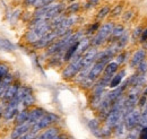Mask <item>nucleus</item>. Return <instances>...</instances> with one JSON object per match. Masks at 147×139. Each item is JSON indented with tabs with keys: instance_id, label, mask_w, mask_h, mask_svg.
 Instances as JSON below:
<instances>
[{
	"instance_id": "1",
	"label": "nucleus",
	"mask_w": 147,
	"mask_h": 139,
	"mask_svg": "<svg viewBox=\"0 0 147 139\" xmlns=\"http://www.w3.org/2000/svg\"><path fill=\"white\" fill-rule=\"evenodd\" d=\"M51 31H53V30H52L50 23L49 22L43 23L36 27H32L25 35V40H26V42L34 44L37 41H40L42 37H44L47 34H49Z\"/></svg>"
},
{
	"instance_id": "2",
	"label": "nucleus",
	"mask_w": 147,
	"mask_h": 139,
	"mask_svg": "<svg viewBox=\"0 0 147 139\" xmlns=\"http://www.w3.org/2000/svg\"><path fill=\"white\" fill-rule=\"evenodd\" d=\"M113 27H114V24L108 22V23H104L96 32V34L93 36V38L91 40V45L96 48V47H101L102 44H104L109 38H110V35L113 31Z\"/></svg>"
},
{
	"instance_id": "3",
	"label": "nucleus",
	"mask_w": 147,
	"mask_h": 139,
	"mask_svg": "<svg viewBox=\"0 0 147 139\" xmlns=\"http://www.w3.org/2000/svg\"><path fill=\"white\" fill-rule=\"evenodd\" d=\"M59 121V117L58 115H55V113H45L38 121L35 123V124H33L32 126V128H31V131H33V132H35V134H38L41 130H45L47 128H49V127H51L53 123Z\"/></svg>"
},
{
	"instance_id": "4",
	"label": "nucleus",
	"mask_w": 147,
	"mask_h": 139,
	"mask_svg": "<svg viewBox=\"0 0 147 139\" xmlns=\"http://www.w3.org/2000/svg\"><path fill=\"white\" fill-rule=\"evenodd\" d=\"M82 70V57L74 58L71 61H69V65L62 71V77L67 80L75 78L78 72Z\"/></svg>"
},
{
	"instance_id": "5",
	"label": "nucleus",
	"mask_w": 147,
	"mask_h": 139,
	"mask_svg": "<svg viewBox=\"0 0 147 139\" xmlns=\"http://www.w3.org/2000/svg\"><path fill=\"white\" fill-rule=\"evenodd\" d=\"M139 118H140V110L139 109H132L123 117L125 126L128 130H132L134 128H137L139 124Z\"/></svg>"
},
{
	"instance_id": "6",
	"label": "nucleus",
	"mask_w": 147,
	"mask_h": 139,
	"mask_svg": "<svg viewBox=\"0 0 147 139\" xmlns=\"http://www.w3.org/2000/svg\"><path fill=\"white\" fill-rule=\"evenodd\" d=\"M19 106H20V103L16 99H13L10 102H8L6 104V106H5V111H3L2 118L5 120H7V121L15 119L17 113L19 112Z\"/></svg>"
},
{
	"instance_id": "7",
	"label": "nucleus",
	"mask_w": 147,
	"mask_h": 139,
	"mask_svg": "<svg viewBox=\"0 0 147 139\" xmlns=\"http://www.w3.org/2000/svg\"><path fill=\"white\" fill-rule=\"evenodd\" d=\"M97 49L96 48H90L86 52L82 55V69H86V68H91L95 60H96V55H97Z\"/></svg>"
},
{
	"instance_id": "8",
	"label": "nucleus",
	"mask_w": 147,
	"mask_h": 139,
	"mask_svg": "<svg viewBox=\"0 0 147 139\" xmlns=\"http://www.w3.org/2000/svg\"><path fill=\"white\" fill-rule=\"evenodd\" d=\"M107 65H108V63H105V62H100V61L94 62V65H93L92 67H91V69H90L87 79L93 82V83H95V82L101 77V75L103 74V70H104Z\"/></svg>"
},
{
	"instance_id": "9",
	"label": "nucleus",
	"mask_w": 147,
	"mask_h": 139,
	"mask_svg": "<svg viewBox=\"0 0 147 139\" xmlns=\"http://www.w3.org/2000/svg\"><path fill=\"white\" fill-rule=\"evenodd\" d=\"M31 128H32V126L28 122H25L22 124H16V127L13 129V131L10 134V139H19L23 135L31 131Z\"/></svg>"
},
{
	"instance_id": "10",
	"label": "nucleus",
	"mask_w": 147,
	"mask_h": 139,
	"mask_svg": "<svg viewBox=\"0 0 147 139\" xmlns=\"http://www.w3.org/2000/svg\"><path fill=\"white\" fill-rule=\"evenodd\" d=\"M147 57V52L145 49H139L132 54L131 60H130V66L131 67H138L143 61H145Z\"/></svg>"
},
{
	"instance_id": "11",
	"label": "nucleus",
	"mask_w": 147,
	"mask_h": 139,
	"mask_svg": "<svg viewBox=\"0 0 147 139\" xmlns=\"http://www.w3.org/2000/svg\"><path fill=\"white\" fill-rule=\"evenodd\" d=\"M118 69H119V65L115 61H110L105 66L104 70H103V76L102 77L105 78V79H108V80H111L112 77L118 72Z\"/></svg>"
},
{
	"instance_id": "12",
	"label": "nucleus",
	"mask_w": 147,
	"mask_h": 139,
	"mask_svg": "<svg viewBox=\"0 0 147 139\" xmlns=\"http://www.w3.org/2000/svg\"><path fill=\"white\" fill-rule=\"evenodd\" d=\"M47 112L42 109V107H33L32 110H30V115H28V123L31 126L35 124Z\"/></svg>"
},
{
	"instance_id": "13",
	"label": "nucleus",
	"mask_w": 147,
	"mask_h": 139,
	"mask_svg": "<svg viewBox=\"0 0 147 139\" xmlns=\"http://www.w3.org/2000/svg\"><path fill=\"white\" fill-rule=\"evenodd\" d=\"M18 88H19L18 84L13 83L10 86L7 88V90H6V93H5L3 97H2V102H3L5 104H7V103H8V102H10L13 99H15V96H16V94H17Z\"/></svg>"
},
{
	"instance_id": "14",
	"label": "nucleus",
	"mask_w": 147,
	"mask_h": 139,
	"mask_svg": "<svg viewBox=\"0 0 147 139\" xmlns=\"http://www.w3.org/2000/svg\"><path fill=\"white\" fill-rule=\"evenodd\" d=\"M59 135V128L57 127H49L47 128L42 134L37 135L38 139H52L55 138V136Z\"/></svg>"
},
{
	"instance_id": "15",
	"label": "nucleus",
	"mask_w": 147,
	"mask_h": 139,
	"mask_svg": "<svg viewBox=\"0 0 147 139\" xmlns=\"http://www.w3.org/2000/svg\"><path fill=\"white\" fill-rule=\"evenodd\" d=\"M126 31H125V27L122 26V25H114V27H113V31H112V33L110 35V42L111 43H114V42H117L122 35L125 33Z\"/></svg>"
},
{
	"instance_id": "16",
	"label": "nucleus",
	"mask_w": 147,
	"mask_h": 139,
	"mask_svg": "<svg viewBox=\"0 0 147 139\" xmlns=\"http://www.w3.org/2000/svg\"><path fill=\"white\" fill-rule=\"evenodd\" d=\"M125 75H126V70L122 69V70H120V71H118V72L112 77V79L110 80L109 87H111V88H113V89H114V88H117L118 86H120Z\"/></svg>"
},
{
	"instance_id": "17",
	"label": "nucleus",
	"mask_w": 147,
	"mask_h": 139,
	"mask_svg": "<svg viewBox=\"0 0 147 139\" xmlns=\"http://www.w3.org/2000/svg\"><path fill=\"white\" fill-rule=\"evenodd\" d=\"M28 115H30V110L28 109L19 110V112L15 118V123L16 124H22V123L27 122L28 121Z\"/></svg>"
},
{
	"instance_id": "18",
	"label": "nucleus",
	"mask_w": 147,
	"mask_h": 139,
	"mask_svg": "<svg viewBox=\"0 0 147 139\" xmlns=\"http://www.w3.org/2000/svg\"><path fill=\"white\" fill-rule=\"evenodd\" d=\"M0 49L10 52V51H14L15 50V45L10 41H8L7 38H3V37L0 36Z\"/></svg>"
},
{
	"instance_id": "19",
	"label": "nucleus",
	"mask_w": 147,
	"mask_h": 139,
	"mask_svg": "<svg viewBox=\"0 0 147 139\" xmlns=\"http://www.w3.org/2000/svg\"><path fill=\"white\" fill-rule=\"evenodd\" d=\"M147 126V106L143 109V112H140V118H139V124L138 127L143 128Z\"/></svg>"
},
{
	"instance_id": "20",
	"label": "nucleus",
	"mask_w": 147,
	"mask_h": 139,
	"mask_svg": "<svg viewBox=\"0 0 147 139\" xmlns=\"http://www.w3.org/2000/svg\"><path fill=\"white\" fill-rule=\"evenodd\" d=\"M140 127L134 128L132 130H129V132L126 136V139H139V131H140Z\"/></svg>"
},
{
	"instance_id": "21",
	"label": "nucleus",
	"mask_w": 147,
	"mask_h": 139,
	"mask_svg": "<svg viewBox=\"0 0 147 139\" xmlns=\"http://www.w3.org/2000/svg\"><path fill=\"white\" fill-rule=\"evenodd\" d=\"M109 14H110V8H109L108 6H105V7H103V8L98 11V14H97V16H96V19H97V20H102V19H104V18L107 17Z\"/></svg>"
},
{
	"instance_id": "22",
	"label": "nucleus",
	"mask_w": 147,
	"mask_h": 139,
	"mask_svg": "<svg viewBox=\"0 0 147 139\" xmlns=\"http://www.w3.org/2000/svg\"><path fill=\"white\" fill-rule=\"evenodd\" d=\"M79 3H70V6L68 7V8H66L65 9V13L66 14H70V15H74V14H76V13H78V10H79Z\"/></svg>"
},
{
	"instance_id": "23",
	"label": "nucleus",
	"mask_w": 147,
	"mask_h": 139,
	"mask_svg": "<svg viewBox=\"0 0 147 139\" xmlns=\"http://www.w3.org/2000/svg\"><path fill=\"white\" fill-rule=\"evenodd\" d=\"M8 74H9L8 66L5 65V63H0V80H2Z\"/></svg>"
},
{
	"instance_id": "24",
	"label": "nucleus",
	"mask_w": 147,
	"mask_h": 139,
	"mask_svg": "<svg viewBox=\"0 0 147 139\" xmlns=\"http://www.w3.org/2000/svg\"><path fill=\"white\" fill-rule=\"evenodd\" d=\"M126 57H127V52H125V51H121L120 53H118L117 54V58H115V62L120 66V65H122L125 61H126Z\"/></svg>"
},
{
	"instance_id": "25",
	"label": "nucleus",
	"mask_w": 147,
	"mask_h": 139,
	"mask_svg": "<svg viewBox=\"0 0 147 139\" xmlns=\"http://www.w3.org/2000/svg\"><path fill=\"white\" fill-rule=\"evenodd\" d=\"M53 1H55V0H37L36 2L34 3V7L37 9V8L48 6V5H50V3H53Z\"/></svg>"
},
{
	"instance_id": "26",
	"label": "nucleus",
	"mask_w": 147,
	"mask_h": 139,
	"mask_svg": "<svg viewBox=\"0 0 147 139\" xmlns=\"http://www.w3.org/2000/svg\"><path fill=\"white\" fill-rule=\"evenodd\" d=\"M137 74L142 75V74H147V61H143L138 67H137Z\"/></svg>"
},
{
	"instance_id": "27",
	"label": "nucleus",
	"mask_w": 147,
	"mask_h": 139,
	"mask_svg": "<svg viewBox=\"0 0 147 139\" xmlns=\"http://www.w3.org/2000/svg\"><path fill=\"white\" fill-rule=\"evenodd\" d=\"M122 13V6H117L112 11H110V15L112 16V17H117V16H119L120 14Z\"/></svg>"
},
{
	"instance_id": "28",
	"label": "nucleus",
	"mask_w": 147,
	"mask_h": 139,
	"mask_svg": "<svg viewBox=\"0 0 147 139\" xmlns=\"http://www.w3.org/2000/svg\"><path fill=\"white\" fill-rule=\"evenodd\" d=\"M142 32H143V27H142V26H138L137 28H135V31H134V33H132V40L139 38Z\"/></svg>"
},
{
	"instance_id": "29",
	"label": "nucleus",
	"mask_w": 147,
	"mask_h": 139,
	"mask_svg": "<svg viewBox=\"0 0 147 139\" xmlns=\"http://www.w3.org/2000/svg\"><path fill=\"white\" fill-rule=\"evenodd\" d=\"M37 135H38V134H35V132H33V131H28V132H26L25 135H23L19 139H35Z\"/></svg>"
},
{
	"instance_id": "30",
	"label": "nucleus",
	"mask_w": 147,
	"mask_h": 139,
	"mask_svg": "<svg viewBox=\"0 0 147 139\" xmlns=\"http://www.w3.org/2000/svg\"><path fill=\"white\" fill-rule=\"evenodd\" d=\"M146 102H147V97L146 96H144V95H142V96L139 97V100H138L137 105L139 106V109H144L145 105H146Z\"/></svg>"
},
{
	"instance_id": "31",
	"label": "nucleus",
	"mask_w": 147,
	"mask_h": 139,
	"mask_svg": "<svg viewBox=\"0 0 147 139\" xmlns=\"http://www.w3.org/2000/svg\"><path fill=\"white\" fill-rule=\"evenodd\" d=\"M98 28H100V24H98V23H95V24H93L92 26L88 28V31L86 32V34L87 35L93 34V33H94V32H96Z\"/></svg>"
},
{
	"instance_id": "32",
	"label": "nucleus",
	"mask_w": 147,
	"mask_h": 139,
	"mask_svg": "<svg viewBox=\"0 0 147 139\" xmlns=\"http://www.w3.org/2000/svg\"><path fill=\"white\" fill-rule=\"evenodd\" d=\"M139 139H147V126L143 127L139 131Z\"/></svg>"
},
{
	"instance_id": "33",
	"label": "nucleus",
	"mask_w": 147,
	"mask_h": 139,
	"mask_svg": "<svg viewBox=\"0 0 147 139\" xmlns=\"http://www.w3.org/2000/svg\"><path fill=\"white\" fill-rule=\"evenodd\" d=\"M139 41H140V43L147 42V28L146 30H143V32L140 34V37H139Z\"/></svg>"
},
{
	"instance_id": "34",
	"label": "nucleus",
	"mask_w": 147,
	"mask_h": 139,
	"mask_svg": "<svg viewBox=\"0 0 147 139\" xmlns=\"http://www.w3.org/2000/svg\"><path fill=\"white\" fill-rule=\"evenodd\" d=\"M100 0H88L87 5H86V8H92V7H95L97 3H98Z\"/></svg>"
},
{
	"instance_id": "35",
	"label": "nucleus",
	"mask_w": 147,
	"mask_h": 139,
	"mask_svg": "<svg viewBox=\"0 0 147 139\" xmlns=\"http://www.w3.org/2000/svg\"><path fill=\"white\" fill-rule=\"evenodd\" d=\"M132 16V11H127V13H125V15H123V22H128L129 19L131 18Z\"/></svg>"
},
{
	"instance_id": "36",
	"label": "nucleus",
	"mask_w": 147,
	"mask_h": 139,
	"mask_svg": "<svg viewBox=\"0 0 147 139\" xmlns=\"http://www.w3.org/2000/svg\"><path fill=\"white\" fill-rule=\"evenodd\" d=\"M37 0H24L25 6H34V3L36 2Z\"/></svg>"
},
{
	"instance_id": "37",
	"label": "nucleus",
	"mask_w": 147,
	"mask_h": 139,
	"mask_svg": "<svg viewBox=\"0 0 147 139\" xmlns=\"http://www.w3.org/2000/svg\"><path fill=\"white\" fill-rule=\"evenodd\" d=\"M5 106L6 104L2 102V103H0V119L2 118V115H3V111H5Z\"/></svg>"
},
{
	"instance_id": "38",
	"label": "nucleus",
	"mask_w": 147,
	"mask_h": 139,
	"mask_svg": "<svg viewBox=\"0 0 147 139\" xmlns=\"http://www.w3.org/2000/svg\"><path fill=\"white\" fill-rule=\"evenodd\" d=\"M65 138H66V136H65V135H60V134H59L58 136H55V138H52V139H65Z\"/></svg>"
},
{
	"instance_id": "39",
	"label": "nucleus",
	"mask_w": 147,
	"mask_h": 139,
	"mask_svg": "<svg viewBox=\"0 0 147 139\" xmlns=\"http://www.w3.org/2000/svg\"><path fill=\"white\" fill-rule=\"evenodd\" d=\"M143 95H144V96H146V97H147V86L145 87V88H144V90H143Z\"/></svg>"
},
{
	"instance_id": "40",
	"label": "nucleus",
	"mask_w": 147,
	"mask_h": 139,
	"mask_svg": "<svg viewBox=\"0 0 147 139\" xmlns=\"http://www.w3.org/2000/svg\"><path fill=\"white\" fill-rule=\"evenodd\" d=\"M68 2H74V1H76V0H67Z\"/></svg>"
},
{
	"instance_id": "41",
	"label": "nucleus",
	"mask_w": 147,
	"mask_h": 139,
	"mask_svg": "<svg viewBox=\"0 0 147 139\" xmlns=\"http://www.w3.org/2000/svg\"><path fill=\"white\" fill-rule=\"evenodd\" d=\"M35 139H38V137H37V136H36V138H35Z\"/></svg>"
},
{
	"instance_id": "42",
	"label": "nucleus",
	"mask_w": 147,
	"mask_h": 139,
	"mask_svg": "<svg viewBox=\"0 0 147 139\" xmlns=\"http://www.w3.org/2000/svg\"><path fill=\"white\" fill-rule=\"evenodd\" d=\"M145 106H147V102H146V105H145Z\"/></svg>"
}]
</instances>
